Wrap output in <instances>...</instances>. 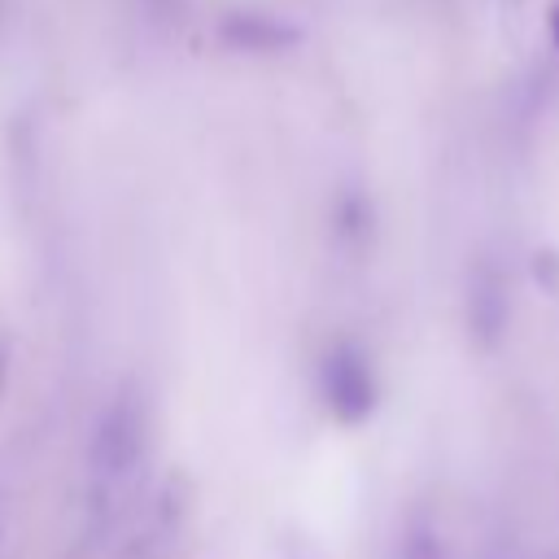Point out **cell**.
<instances>
[{
  "mask_svg": "<svg viewBox=\"0 0 559 559\" xmlns=\"http://www.w3.org/2000/svg\"><path fill=\"white\" fill-rule=\"evenodd\" d=\"M148 454V406L135 389H118L92 428V445H87V467L96 489H118L135 476V467Z\"/></svg>",
  "mask_w": 559,
  "mask_h": 559,
  "instance_id": "obj_1",
  "label": "cell"
},
{
  "mask_svg": "<svg viewBox=\"0 0 559 559\" xmlns=\"http://www.w3.org/2000/svg\"><path fill=\"white\" fill-rule=\"evenodd\" d=\"M319 393L341 424H362L380 406V380L371 358L354 341H336L319 358Z\"/></svg>",
  "mask_w": 559,
  "mask_h": 559,
  "instance_id": "obj_2",
  "label": "cell"
},
{
  "mask_svg": "<svg viewBox=\"0 0 559 559\" xmlns=\"http://www.w3.org/2000/svg\"><path fill=\"white\" fill-rule=\"evenodd\" d=\"M507 323H511L507 284H502L498 266L485 262V266L472 271V284H467V332L480 349H493L507 336Z\"/></svg>",
  "mask_w": 559,
  "mask_h": 559,
  "instance_id": "obj_3",
  "label": "cell"
},
{
  "mask_svg": "<svg viewBox=\"0 0 559 559\" xmlns=\"http://www.w3.org/2000/svg\"><path fill=\"white\" fill-rule=\"evenodd\" d=\"M223 35H227L236 48H249V52H271V48H280V44L293 39V31H288L284 22H271V17H258V13H236V17H227Z\"/></svg>",
  "mask_w": 559,
  "mask_h": 559,
  "instance_id": "obj_4",
  "label": "cell"
},
{
  "mask_svg": "<svg viewBox=\"0 0 559 559\" xmlns=\"http://www.w3.org/2000/svg\"><path fill=\"white\" fill-rule=\"evenodd\" d=\"M397 559H445V546H441V537H437L428 524H415V528L402 537Z\"/></svg>",
  "mask_w": 559,
  "mask_h": 559,
  "instance_id": "obj_5",
  "label": "cell"
},
{
  "mask_svg": "<svg viewBox=\"0 0 559 559\" xmlns=\"http://www.w3.org/2000/svg\"><path fill=\"white\" fill-rule=\"evenodd\" d=\"M550 39H555V48H559V4L550 9Z\"/></svg>",
  "mask_w": 559,
  "mask_h": 559,
  "instance_id": "obj_6",
  "label": "cell"
}]
</instances>
